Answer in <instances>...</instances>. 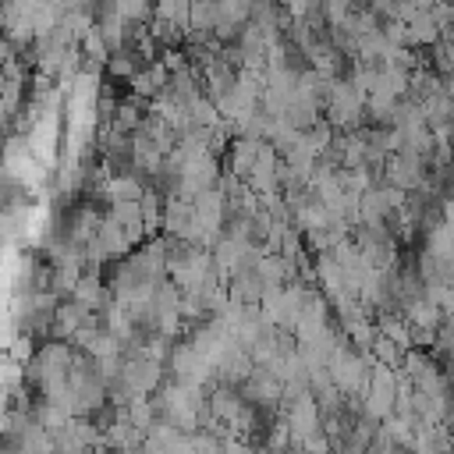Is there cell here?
Instances as JSON below:
<instances>
[{"label":"cell","instance_id":"277c9868","mask_svg":"<svg viewBox=\"0 0 454 454\" xmlns=\"http://www.w3.org/2000/svg\"><path fill=\"white\" fill-rule=\"evenodd\" d=\"M383 181L404 188V192H415V188H426L429 184V167L419 153H408V149H394L383 163Z\"/></svg>","mask_w":454,"mask_h":454},{"label":"cell","instance_id":"52a82bcc","mask_svg":"<svg viewBox=\"0 0 454 454\" xmlns=\"http://www.w3.org/2000/svg\"><path fill=\"white\" fill-rule=\"evenodd\" d=\"M167 369H170V376H174V380H184V383H206V380L213 376V362H209V358H206L192 340H184V344L170 348Z\"/></svg>","mask_w":454,"mask_h":454},{"label":"cell","instance_id":"6da1fadb","mask_svg":"<svg viewBox=\"0 0 454 454\" xmlns=\"http://www.w3.org/2000/svg\"><path fill=\"white\" fill-rule=\"evenodd\" d=\"M372 362H376V358H372L369 351H362V348H355L348 337H340V340H337V348L330 351L326 369H330L333 387H337L340 394L355 397V394H362V387H365V380H369V365H372Z\"/></svg>","mask_w":454,"mask_h":454},{"label":"cell","instance_id":"ba28073f","mask_svg":"<svg viewBox=\"0 0 454 454\" xmlns=\"http://www.w3.org/2000/svg\"><path fill=\"white\" fill-rule=\"evenodd\" d=\"M404 32H408V46H415V50L440 43V39H443V25H440V18H436V7L419 0V4L404 14Z\"/></svg>","mask_w":454,"mask_h":454},{"label":"cell","instance_id":"7c38bea8","mask_svg":"<svg viewBox=\"0 0 454 454\" xmlns=\"http://www.w3.org/2000/svg\"><path fill=\"white\" fill-rule=\"evenodd\" d=\"M404 351L408 348H401L394 337H387V333H376V340H372V358L376 362H383V365H401V358H404Z\"/></svg>","mask_w":454,"mask_h":454},{"label":"cell","instance_id":"3957f363","mask_svg":"<svg viewBox=\"0 0 454 454\" xmlns=\"http://www.w3.org/2000/svg\"><path fill=\"white\" fill-rule=\"evenodd\" d=\"M394 401H397V369L383 365V362H372L369 365V380L362 387V411L369 419L383 422L394 411Z\"/></svg>","mask_w":454,"mask_h":454},{"label":"cell","instance_id":"8fae6325","mask_svg":"<svg viewBox=\"0 0 454 454\" xmlns=\"http://www.w3.org/2000/svg\"><path fill=\"white\" fill-rule=\"evenodd\" d=\"M188 28H192L188 32L192 43L213 35V28H216V0H192V7H188Z\"/></svg>","mask_w":454,"mask_h":454},{"label":"cell","instance_id":"30bf717a","mask_svg":"<svg viewBox=\"0 0 454 454\" xmlns=\"http://www.w3.org/2000/svg\"><path fill=\"white\" fill-rule=\"evenodd\" d=\"M99 192H103V199H110V202H128V199H142V195H145V188H142V181H138L135 174L103 177Z\"/></svg>","mask_w":454,"mask_h":454},{"label":"cell","instance_id":"5bb4252c","mask_svg":"<svg viewBox=\"0 0 454 454\" xmlns=\"http://www.w3.org/2000/svg\"><path fill=\"white\" fill-rule=\"evenodd\" d=\"M149 32H153V39L163 43V46H174V43L181 39V25H174V21H167V18H156Z\"/></svg>","mask_w":454,"mask_h":454},{"label":"cell","instance_id":"e0dca14e","mask_svg":"<svg viewBox=\"0 0 454 454\" xmlns=\"http://www.w3.org/2000/svg\"><path fill=\"white\" fill-rule=\"evenodd\" d=\"M447 380L454 383V355H447Z\"/></svg>","mask_w":454,"mask_h":454},{"label":"cell","instance_id":"5b68a950","mask_svg":"<svg viewBox=\"0 0 454 454\" xmlns=\"http://www.w3.org/2000/svg\"><path fill=\"white\" fill-rule=\"evenodd\" d=\"M163 231L170 238H184V241H199L202 245V223H199L195 206H192L188 195L163 199Z\"/></svg>","mask_w":454,"mask_h":454},{"label":"cell","instance_id":"9c48e42d","mask_svg":"<svg viewBox=\"0 0 454 454\" xmlns=\"http://www.w3.org/2000/svg\"><path fill=\"white\" fill-rule=\"evenodd\" d=\"M167 78H170V71L163 67V60H156V64H145L142 71L131 74V89H135V96L153 99V96H160L167 89Z\"/></svg>","mask_w":454,"mask_h":454},{"label":"cell","instance_id":"4fadbf2b","mask_svg":"<svg viewBox=\"0 0 454 454\" xmlns=\"http://www.w3.org/2000/svg\"><path fill=\"white\" fill-rule=\"evenodd\" d=\"M142 220H145V234H153L156 227H163V199L156 192H145L142 199Z\"/></svg>","mask_w":454,"mask_h":454},{"label":"cell","instance_id":"2e32d148","mask_svg":"<svg viewBox=\"0 0 454 454\" xmlns=\"http://www.w3.org/2000/svg\"><path fill=\"white\" fill-rule=\"evenodd\" d=\"M163 67H167V71H177V67H184V57H181L177 50H167V53H163Z\"/></svg>","mask_w":454,"mask_h":454},{"label":"cell","instance_id":"7a4b0ae2","mask_svg":"<svg viewBox=\"0 0 454 454\" xmlns=\"http://www.w3.org/2000/svg\"><path fill=\"white\" fill-rule=\"evenodd\" d=\"M326 121L340 131H351L365 121V92L351 78H333L326 92Z\"/></svg>","mask_w":454,"mask_h":454},{"label":"cell","instance_id":"8992f818","mask_svg":"<svg viewBox=\"0 0 454 454\" xmlns=\"http://www.w3.org/2000/svg\"><path fill=\"white\" fill-rule=\"evenodd\" d=\"M404 319H408V330H411V344H433V333L443 319V309H440V301H433L422 291L419 298H411L404 305Z\"/></svg>","mask_w":454,"mask_h":454},{"label":"cell","instance_id":"9a60e30c","mask_svg":"<svg viewBox=\"0 0 454 454\" xmlns=\"http://www.w3.org/2000/svg\"><path fill=\"white\" fill-rule=\"evenodd\" d=\"M11 351H14V358H28L32 355V337H14V344H11Z\"/></svg>","mask_w":454,"mask_h":454}]
</instances>
